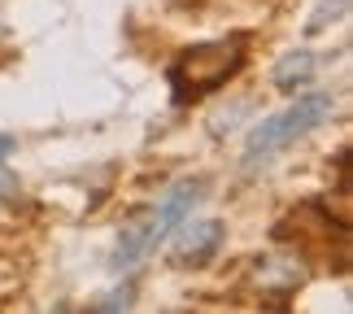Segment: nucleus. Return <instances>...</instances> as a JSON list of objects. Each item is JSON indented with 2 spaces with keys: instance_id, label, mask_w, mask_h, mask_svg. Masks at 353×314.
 <instances>
[{
  "instance_id": "obj_1",
  "label": "nucleus",
  "mask_w": 353,
  "mask_h": 314,
  "mask_svg": "<svg viewBox=\"0 0 353 314\" xmlns=\"http://www.w3.org/2000/svg\"><path fill=\"white\" fill-rule=\"evenodd\" d=\"M244 66V35H227V39H210V44H192L179 52V61L170 66V88L174 101H192L201 92L223 88L227 79Z\"/></svg>"
},
{
  "instance_id": "obj_4",
  "label": "nucleus",
  "mask_w": 353,
  "mask_h": 314,
  "mask_svg": "<svg viewBox=\"0 0 353 314\" xmlns=\"http://www.w3.org/2000/svg\"><path fill=\"white\" fill-rule=\"evenodd\" d=\"M223 244V223L219 218H205V223H192L183 227L179 244H174V262L179 266H205Z\"/></svg>"
},
{
  "instance_id": "obj_11",
  "label": "nucleus",
  "mask_w": 353,
  "mask_h": 314,
  "mask_svg": "<svg viewBox=\"0 0 353 314\" xmlns=\"http://www.w3.org/2000/svg\"><path fill=\"white\" fill-rule=\"evenodd\" d=\"M13 153V135H0V157H9Z\"/></svg>"
},
{
  "instance_id": "obj_7",
  "label": "nucleus",
  "mask_w": 353,
  "mask_h": 314,
  "mask_svg": "<svg viewBox=\"0 0 353 314\" xmlns=\"http://www.w3.org/2000/svg\"><path fill=\"white\" fill-rule=\"evenodd\" d=\"M349 13V0H319V9L310 13V22H305V35H323L332 22H341Z\"/></svg>"
},
{
  "instance_id": "obj_2",
  "label": "nucleus",
  "mask_w": 353,
  "mask_h": 314,
  "mask_svg": "<svg viewBox=\"0 0 353 314\" xmlns=\"http://www.w3.org/2000/svg\"><path fill=\"white\" fill-rule=\"evenodd\" d=\"M332 114H336V97H332V92H310V97H296L283 114L266 118L257 131H249V144H244V166L257 170V161H266L270 153H279V148H288L292 140H301L310 127L327 122Z\"/></svg>"
},
{
  "instance_id": "obj_6",
  "label": "nucleus",
  "mask_w": 353,
  "mask_h": 314,
  "mask_svg": "<svg viewBox=\"0 0 353 314\" xmlns=\"http://www.w3.org/2000/svg\"><path fill=\"white\" fill-rule=\"evenodd\" d=\"M257 284L262 288H292V284H301V262H292V257H266V262H257Z\"/></svg>"
},
{
  "instance_id": "obj_8",
  "label": "nucleus",
  "mask_w": 353,
  "mask_h": 314,
  "mask_svg": "<svg viewBox=\"0 0 353 314\" xmlns=\"http://www.w3.org/2000/svg\"><path fill=\"white\" fill-rule=\"evenodd\" d=\"M127 306H131V288H118V293H105V297H97V306H92V310L110 314V310H127Z\"/></svg>"
},
{
  "instance_id": "obj_5",
  "label": "nucleus",
  "mask_w": 353,
  "mask_h": 314,
  "mask_svg": "<svg viewBox=\"0 0 353 314\" xmlns=\"http://www.w3.org/2000/svg\"><path fill=\"white\" fill-rule=\"evenodd\" d=\"M314 70H319V57L314 52H288L279 66H275V88L279 92H296V88H305L310 79H314Z\"/></svg>"
},
{
  "instance_id": "obj_9",
  "label": "nucleus",
  "mask_w": 353,
  "mask_h": 314,
  "mask_svg": "<svg viewBox=\"0 0 353 314\" xmlns=\"http://www.w3.org/2000/svg\"><path fill=\"white\" fill-rule=\"evenodd\" d=\"M244 114H249V105H236V109H232V114H219V118H214V122H210V127H214V135H223V127H236V122H240Z\"/></svg>"
},
{
  "instance_id": "obj_3",
  "label": "nucleus",
  "mask_w": 353,
  "mask_h": 314,
  "mask_svg": "<svg viewBox=\"0 0 353 314\" xmlns=\"http://www.w3.org/2000/svg\"><path fill=\"white\" fill-rule=\"evenodd\" d=\"M201 197H205V179H179L166 197L157 201V210L148 214V240H153V249L166 240V231H174L188 214H192V206Z\"/></svg>"
},
{
  "instance_id": "obj_10",
  "label": "nucleus",
  "mask_w": 353,
  "mask_h": 314,
  "mask_svg": "<svg viewBox=\"0 0 353 314\" xmlns=\"http://www.w3.org/2000/svg\"><path fill=\"white\" fill-rule=\"evenodd\" d=\"M13 193H18V179H13L5 166H0V197H13Z\"/></svg>"
}]
</instances>
